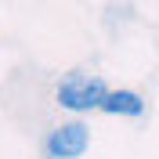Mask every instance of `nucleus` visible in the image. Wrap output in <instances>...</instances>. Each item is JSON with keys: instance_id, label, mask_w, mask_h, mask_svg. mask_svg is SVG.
<instances>
[{"instance_id": "1", "label": "nucleus", "mask_w": 159, "mask_h": 159, "mask_svg": "<svg viewBox=\"0 0 159 159\" xmlns=\"http://www.w3.org/2000/svg\"><path fill=\"white\" fill-rule=\"evenodd\" d=\"M109 90L112 87L105 83V76L87 72V69H69L54 83V101L72 116H87V112H101V101Z\"/></svg>"}, {"instance_id": "2", "label": "nucleus", "mask_w": 159, "mask_h": 159, "mask_svg": "<svg viewBox=\"0 0 159 159\" xmlns=\"http://www.w3.org/2000/svg\"><path fill=\"white\" fill-rule=\"evenodd\" d=\"M87 148H90V127L80 116L54 123L43 138V156L47 159H83Z\"/></svg>"}, {"instance_id": "3", "label": "nucleus", "mask_w": 159, "mask_h": 159, "mask_svg": "<svg viewBox=\"0 0 159 159\" xmlns=\"http://www.w3.org/2000/svg\"><path fill=\"white\" fill-rule=\"evenodd\" d=\"M101 112L105 116H123V119H141L145 116V98L130 87H112L101 101Z\"/></svg>"}]
</instances>
